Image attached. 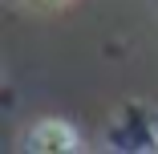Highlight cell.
<instances>
[{"label": "cell", "instance_id": "1", "mask_svg": "<svg viewBox=\"0 0 158 154\" xmlns=\"http://www.w3.org/2000/svg\"><path fill=\"white\" fill-rule=\"evenodd\" d=\"M33 146H41V150H65V146H73V134H69V126H61V122H49V126H41L33 134Z\"/></svg>", "mask_w": 158, "mask_h": 154}]
</instances>
